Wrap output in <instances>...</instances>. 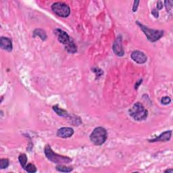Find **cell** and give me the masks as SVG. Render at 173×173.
Instances as JSON below:
<instances>
[{
  "mask_svg": "<svg viewBox=\"0 0 173 173\" xmlns=\"http://www.w3.org/2000/svg\"><path fill=\"white\" fill-rule=\"evenodd\" d=\"M44 152L46 154L47 158L50 161L56 164H68L72 162V159L67 156L59 155L55 153L51 148L50 145H47L44 149Z\"/></svg>",
  "mask_w": 173,
  "mask_h": 173,
  "instance_id": "6da1fadb",
  "label": "cell"
},
{
  "mask_svg": "<svg viewBox=\"0 0 173 173\" xmlns=\"http://www.w3.org/2000/svg\"><path fill=\"white\" fill-rule=\"evenodd\" d=\"M129 114L134 120L141 121L147 118L148 116V111L145 108L142 104L140 102H137L129 110Z\"/></svg>",
  "mask_w": 173,
  "mask_h": 173,
  "instance_id": "7a4b0ae2",
  "label": "cell"
},
{
  "mask_svg": "<svg viewBox=\"0 0 173 173\" xmlns=\"http://www.w3.org/2000/svg\"><path fill=\"white\" fill-rule=\"evenodd\" d=\"M108 137L107 131L103 127L95 128L91 134L90 139L96 146H102L106 142Z\"/></svg>",
  "mask_w": 173,
  "mask_h": 173,
  "instance_id": "3957f363",
  "label": "cell"
},
{
  "mask_svg": "<svg viewBox=\"0 0 173 173\" xmlns=\"http://www.w3.org/2000/svg\"><path fill=\"white\" fill-rule=\"evenodd\" d=\"M137 24L140 27L141 29L142 30L145 35L149 41L151 42H155L157 41H158L160 38H162L164 36V31H160V30H154L149 29L148 27H147L142 24H141L137 21Z\"/></svg>",
  "mask_w": 173,
  "mask_h": 173,
  "instance_id": "277c9868",
  "label": "cell"
},
{
  "mask_svg": "<svg viewBox=\"0 0 173 173\" xmlns=\"http://www.w3.org/2000/svg\"><path fill=\"white\" fill-rule=\"evenodd\" d=\"M52 10L58 16L66 18L70 14V9L67 4L62 2H55L52 6Z\"/></svg>",
  "mask_w": 173,
  "mask_h": 173,
  "instance_id": "5b68a950",
  "label": "cell"
},
{
  "mask_svg": "<svg viewBox=\"0 0 173 173\" xmlns=\"http://www.w3.org/2000/svg\"><path fill=\"white\" fill-rule=\"evenodd\" d=\"M112 50L115 54L118 55V56H123L124 54H125V50H124L123 43H122L121 36H118L115 40L112 46Z\"/></svg>",
  "mask_w": 173,
  "mask_h": 173,
  "instance_id": "8992f818",
  "label": "cell"
},
{
  "mask_svg": "<svg viewBox=\"0 0 173 173\" xmlns=\"http://www.w3.org/2000/svg\"><path fill=\"white\" fill-rule=\"evenodd\" d=\"M131 57L134 62H135L137 64H145L147 60L146 55L144 52L138 50H135L132 52Z\"/></svg>",
  "mask_w": 173,
  "mask_h": 173,
  "instance_id": "52a82bcc",
  "label": "cell"
},
{
  "mask_svg": "<svg viewBox=\"0 0 173 173\" xmlns=\"http://www.w3.org/2000/svg\"><path fill=\"white\" fill-rule=\"evenodd\" d=\"M54 33L55 34V35L57 36V39L61 43H62L63 45H66L68 44L70 41H71V39H70V36L68 35V34L66 33L65 31H62V30L57 29L54 31Z\"/></svg>",
  "mask_w": 173,
  "mask_h": 173,
  "instance_id": "ba28073f",
  "label": "cell"
},
{
  "mask_svg": "<svg viewBox=\"0 0 173 173\" xmlns=\"http://www.w3.org/2000/svg\"><path fill=\"white\" fill-rule=\"evenodd\" d=\"M74 134V130L70 127H62L57 130V135L61 138H69Z\"/></svg>",
  "mask_w": 173,
  "mask_h": 173,
  "instance_id": "9c48e42d",
  "label": "cell"
},
{
  "mask_svg": "<svg viewBox=\"0 0 173 173\" xmlns=\"http://www.w3.org/2000/svg\"><path fill=\"white\" fill-rule=\"evenodd\" d=\"M172 131H167L160 134L158 137L152 139H149L148 141L150 143L157 142V141H168L171 138Z\"/></svg>",
  "mask_w": 173,
  "mask_h": 173,
  "instance_id": "30bf717a",
  "label": "cell"
},
{
  "mask_svg": "<svg viewBox=\"0 0 173 173\" xmlns=\"http://www.w3.org/2000/svg\"><path fill=\"white\" fill-rule=\"evenodd\" d=\"M0 47L1 49L4 50L8 51V52H12V43L11 39L10 38L1 37V40H0Z\"/></svg>",
  "mask_w": 173,
  "mask_h": 173,
  "instance_id": "8fae6325",
  "label": "cell"
},
{
  "mask_svg": "<svg viewBox=\"0 0 173 173\" xmlns=\"http://www.w3.org/2000/svg\"><path fill=\"white\" fill-rule=\"evenodd\" d=\"M65 49L70 53H74L77 52V47H76L74 42L72 39L68 44L66 45Z\"/></svg>",
  "mask_w": 173,
  "mask_h": 173,
  "instance_id": "7c38bea8",
  "label": "cell"
},
{
  "mask_svg": "<svg viewBox=\"0 0 173 173\" xmlns=\"http://www.w3.org/2000/svg\"><path fill=\"white\" fill-rule=\"evenodd\" d=\"M53 110L55 111V112L58 115L60 116H62V117H68L69 116V114H68V112L67 111L63 110L60 108H59L58 106H53Z\"/></svg>",
  "mask_w": 173,
  "mask_h": 173,
  "instance_id": "4fadbf2b",
  "label": "cell"
},
{
  "mask_svg": "<svg viewBox=\"0 0 173 173\" xmlns=\"http://www.w3.org/2000/svg\"><path fill=\"white\" fill-rule=\"evenodd\" d=\"M33 34H34V37H35V36H38V37H39L41 38V39L43 41L46 40L47 39V35L46 32H45L43 30L41 29L35 30V31L33 32Z\"/></svg>",
  "mask_w": 173,
  "mask_h": 173,
  "instance_id": "5bb4252c",
  "label": "cell"
},
{
  "mask_svg": "<svg viewBox=\"0 0 173 173\" xmlns=\"http://www.w3.org/2000/svg\"><path fill=\"white\" fill-rule=\"evenodd\" d=\"M56 170L59 172H70L72 171L73 168L72 167H70V166H66L64 165H62V164H59L57 165L56 167Z\"/></svg>",
  "mask_w": 173,
  "mask_h": 173,
  "instance_id": "9a60e30c",
  "label": "cell"
},
{
  "mask_svg": "<svg viewBox=\"0 0 173 173\" xmlns=\"http://www.w3.org/2000/svg\"><path fill=\"white\" fill-rule=\"evenodd\" d=\"M18 160H19V162H20V165L22 167L24 168H25L27 166V155L25 154V153H21V154L19 155L18 157Z\"/></svg>",
  "mask_w": 173,
  "mask_h": 173,
  "instance_id": "2e32d148",
  "label": "cell"
},
{
  "mask_svg": "<svg viewBox=\"0 0 173 173\" xmlns=\"http://www.w3.org/2000/svg\"><path fill=\"white\" fill-rule=\"evenodd\" d=\"M25 170H26L27 172L30 173H34L37 172V168H36V166L33 164H27L26 167L25 168Z\"/></svg>",
  "mask_w": 173,
  "mask_h": 173,
  "instance_id": "e0dca14e",
  "label": "cell"
},
{
  "mask_svg": "<svg viewBox=\"0 0 173 173\" xmlns=\"http://www.w3.org/2000/svg\"><path fill=\"white\" fill-rule=\"evenodd\" d=\"M8 166H9V160L8 159L0 160V168H1V169L8 168Z\"/></svg>",
  "mask_w": 173,
  "mask_h": 173,
  "instance_id": "ac0fdd59",
  "label": "cell"
},
{
  "mask_svg": "<svg viewBox=\"0 0 173 173\" xmlns=\"http://www.w3.org/2000/svg\"><path fill=\"white\" fill-rule=\"evenodd\" d=\"M165 6L167 10V12L171 14L172 10V1H164Z\"/></svg>",
  "mask_w": 173,
  "mask_h": 173,
  "instance_id": "d6986e66",
  "label": "cell"
},
{
  "mask_svg": "<svg viewBox=\"0 0 173 173\" xmlns=\"http://www.w3.org/2000/svg\"><path fill=\"white\" fill-rule=\"evenodd\" d=\"M170 102H171V99H170V97L168 96H164L161 99V103L164 105H168L169 104Z\"/></svg>",
  "mask_w": 173,
  "mask_h": 173,
  "instance_id": "ffe728a7",
  "label": "cell"
},
{
  "mask_svg": "<svg viewBox=\"0 0 173 173\" xmlns=\"http://www.w3.org/2000/svg\"><path fill=\"white\" fill-rule=\"evenodd\" d=\"M93 71L94 72H95V73L96 74V75H97V76H100L101 75H102V74L104 73V72L102 71V70L99 69V68H93Z\"/></svg>",
  "mask_w": 173,
  "mask_h": 173,
  "instance_id": "44dd1931",
  "label": "cell"
},
{
  "mask_svg": "<svg viewBox=\"0 0 173 173\" xmlns=\"http://www.w3.org/2000/svg\"><path fill=\"white\" fill-rule=\"evenodd\" d=\"M139 4V1H134V4H133V12H135L137 10Z\"/></svg>",
  "mask_w": 173,
  "mask_h": 173,
  "instance_id": "7402d4cb",
  "label": "cell"
},
{
  "mask_svg": "<svg viewBox=\"0 0 173 173\" xmlns=\"http://www.w3.org/2000/svg\"><path fill=\"white\" fill-rule=\"evenodd\" d=\"M151 14H152V15L155 18H158L159 13L156 9H153L152 11H151Z\"/></svg>",
  "mask_w": 173,
  "mask_h": 173,
  "instance_id": "603a6c76",
  "label": "cell"
},
{
  "mask_svg": "<svg viewBox=\"0 0 173 173\" xmlns=\"http://www.w3.org/2000/svg\"><path fill=\"white\" fill-rule=\"evenodd\" d=\"M162 8H163V3L161 1H158L157 3V9L162 10Z\"/></svg>",
  "mask_w": 173,
  "mask_h": 173,
  "instance_id": "cb8c5ba5",
  "label": "cell"
},
{
  "mask_svg": "<svg viewBox=\"0 0 173 173\" xmlns=\"http://www.w3.org/2000/svg\"><path fill=\"white\" fill-rule=\"evenodd\" d=\"M141 83H142V79H141V80L139 81L138 82L136 83L135 85H134V89H138V87H139V85H140L141 84Z\"/></svg>",
  "mask_w": 173,
  "mask_h": 173,
  "instance_id": "d4e9b609",
  "label": "cell"
},
{
  "mask_svg": "<svg viewBox=\"0 0 173 173\" xmlns=\"http://www.w3.org/2000/svg\"><path fill=\"white\" fill-rule=\"evenodd\" d=\"M165 172H170V173H172L173 172V170L172 169H168L164 171Z\"/></svg>",
  "mask_w": 173,
  "mask_h": 173,
  "instance_id": "484cf974",
  "label": "cell"
}]
</instances>
